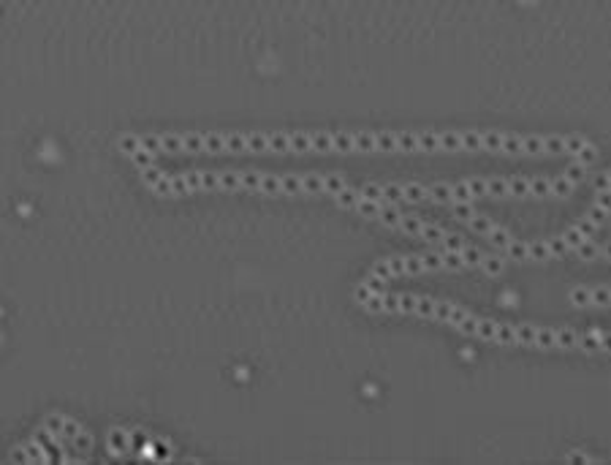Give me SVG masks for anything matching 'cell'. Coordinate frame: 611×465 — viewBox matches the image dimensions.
Listing matches in <instances>:
<instances>
[{
  "label": "cell",
  "mask_w": 611,
  "mask_h": 465,
  "mask_svg": "<svg viewBox=\"0 0 611 465\" xmlns=\"http://www.w3.org/2000/svg\"><path fill=\"white\" fill-rule=\"evenodd\" d=\"M144 183H150L158 193H188V191H198V188H255V191H266V193H283V177H272V174H160L155 169H144L141 172Z\"/></svg>",
  "instance_id": "cell-1"
},
{
  "label": "cell",
  "mask_w": 611,
  "mask_h": 465,
  "mask_svg": "<svg viewBox=\"0 0 611 465\" xmlns=\"http://www.w3.org/2000/svg\"><path fill=\"white\" fill-rule=\"evenodd\" d=\"M459 270V267H484L486 272H503V261L481 256L478 251H459V253H435V256H394L372 267L369 278L386 280L391 275L421 272V270Z\"/></svg>",
  "instance_id": "cell-2"
},
{
  "label": "cell",
  "mask_w": 611,
  "mask_h": 465,
  "mask_svg": "<svg viewBox=\"0 0 611 465\" xmlns=\"http://www.w3.org/2000/svg\"><path fill=\"white\" fill-rule=\"evenodd\" d=\"M573 180H568L565 174L557 177V180H522V177H513V180H467V183H459L454 185V202H467L470 196H546V193H554V196H568L573 191Z\"/></svg>",
  "instance_id": "cell-3"
},
{
  "label": "cell",
  "mask_w": 611,
  "mask_h": 465,
  "mask_svg": "<svg viewBox=\"0 0 611 465\" xmlns=\"http://www.w3.org/2000/svg\"><path fill=\"white\" fill-rule=\"evenodd\" d=\"M367 310H402V313H418V316H432L440 321H451V324H462L465 318H470V313L448 305V302H437V299H421V297H410V294H397V297H372L364 302Z\"/></svg>",
  "instance_id": "cell-4"
},
{
  "label": "cell",
  "mask_w": 611,
  "mask_h": 465,
  "mask_svg": "<svg viewBox=\"0 0 611 465\" xmlns=\"http://www.w3.org/2000/svg\"><path fill=\"white\" fill-rule=\"evenodd\" d=\"M378 221H383L386 226H394V229L399 231H408V234H416L421 237V240H429V242H440L446 245L451 253H459L465 251V242L459 240V237H451L448 231L437 229V226H429L424 221H418V218H410V215H399L397 210H380Z\"/></svg>",
  "instance_id": "cell-5"
},
{
  "label": "cell",
  "mask_w": 611,
  "mask_h": 465,
  "mask_svg": "<svg viewBox=\"0 0 611 465\" xmlns=\"http://www.w3.org/2000/svg\"><path fill=\"white\" fill-rule=\"evenodd\" d=\"M584 237L587 234L576 226V229H570L568 234L554 237V240H546V242H532V245L511 242L508 248H505V253L513 256V259H549V256H562V253L579 248V245L584 242Z\"/></svg>",
  "instance_id": "cell-6"
},
{
  "label": "cell",
  "mask_w": 611,
  "mask_h": 465,
  "mask_svg": "<svg viewBox=\"0 0 611 465\" xmlns=\"http://www.w3.org/2000/svg\"><path fill=\"white\" fill-rule=\"evenodd\" d=\"M570 302L576 308H584V305H611V289H576L570 294Z\"/></svg>",
  "instance_id": "cell-7"
},
{
  "label": "cell",
  "mask_w": 611,
  "mask_h": 465,
  "mask_svg": "<svg viewBox=\"0 0 611 465\" xmlns=\"http://www.w3.org/2000/svg\"><path fill=\"white\" fill-rule=\"evenodd\" d=\"M467 226H470L473 231H481V234H486L489 237L492 231H497L500 226L494 223V221H489V218H484V215H473V218H467Z\"/></svg>",
  "instance_id": "cell-8"
},
{
  "label": "cell",
  "mask_w": 611,
  "mask_h": 465,
  "mask_svg": "<svg viewBox=\"0 0 611 465\" xmlns=\"http://www.w3.org/2000/svg\"><path fill=\"white\" fill-rule=\"evenodd\" d=\"M576 251H579L581 256H584V259H595V256L600 253V248H598V245H593V242H581Z\"/></svg>",
  "instance_id": "cell-9"
},
{
  "label": "cell",
  "mask_w": 611,
  "mask_h": 465,
  "mask_svg": "<svg viewBox=\"0 0 611 465\" xmlns=\"http://www.w3.org/2000/svg\"><path fill=\"white\" fill-rule=\"evenodd\" d=\"M589 221H593V223H603L606 221V210H603V207H593V210H589Z\"/></svg>",
  "instance_id": "cell-10"
},
{
  "label": "cell",
  "mask_w": 611,
  "mask_h": 465,
  "mask_svg": "<svg viewBox=\"0 0 611 465\" xmlns=\"http://www.w3.org/2000/svg\"><path fill=\"white\" fill-rule=\"evenodd\" d=\"M581 158H584V160H595V150H593V145H587L584 150H581V153H579Z\"/></svg>",
  "instance_id": "cell-11"
},
{
  "label": "cell",
  "mask_w": 611,
  "mask_h": 465,
  "mask_svg": "<svg viewBox=\"0 0 611 465\" xmlns=\"http://www.w3.org/2000/svg\"><path fill=\"white\" fill-rule=\"evenodd\" d=\"M600 351H611V335L603 332V343H600Z\"/></svg>",
  "instance_id": "cell-12"
},
{
  "label": "cell",
  "mask_w": 611,
  "mask_h": 465,
  "mask_svg": "<svg viewBox=\"0 0 611 465\" xmlns=\"http://www.w3.org/2000/svg\"><path fill=\"white\" fill-rule=\"evenodd\" d=\"M133 158H136V160H139V164H144V166L150 164V158H147V155H141V153H133Z\"/></svg>",
  "instance_id": "cell-13"
},
{
  "label": "cell",
  "mask_w": 611,
  "mask_h": 465,
  "mask_svg": "<svg viewBox=\"0 0 611 465\" xmlns=\"http://www.w3.org/2000/svg\"><path fill=\"white\" fill-rule=\"evenodd\" d=\"M600 253H606L608 259H611V242H608V245H603V248H600Z\"/></svg>",
  "instance_id": "cell-14"
}]
</instances>
